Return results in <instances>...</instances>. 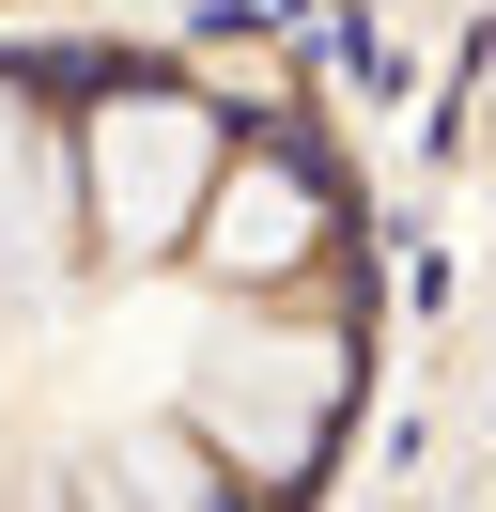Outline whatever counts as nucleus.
<instances>
[{
	"label": "nucleus",
	"mask_w": 496,
	"mask_h": 512,
	"mask_svg": "<svg viewBox=\"0 0 496 512\" xmlns=\"http://www.w3.org/2000/svg\"><path fill=\"white\" fill-rule=\"evenodd\" d=\"M47 249H62V171L31 156L16 94H0V264H47Z\"/></svg>",
	"instance_id": "4"
},
{
	"label": "nucleus",
	"mask_w": 496,
	"mask_h": 512,
	"mask_svg": "<svg viewBox=\"0 0 496 512\" xmlns=\"http://www.w3.org/2000/svg\"><path fill=\"white\" fill-rule=\"evenodd\" d=\"M186 404H202V450H217V466L295 481L310 450H326V419H341V342H326V326H233Z\"/></svg>",
	"instance_id": "1"
},
{
	"label": "nucleus",
	"mask_w": 496,
	"mask_h": 512,
	"mask_svg": "<svg viewBox=\"0 0 496 512\" xmlns=\"http://www.w3.org/2000/svg\"><path fill=\"white\" fill-rule=\"evenodd\" d=\"M78 187H93V233H109L124 264H155V249L202 233L217 125H202L186 94H109V109H93V140H78Z\"/></svg>",
	"instance_id": "2"
},
{
	"label": "nucleus",
	"mask_w": 496,
	"mask_h": 512,
	"mask_svg": "<svg viewBox=\"0 0 496 512\" xmlns=\"http://www.w3.org/2000/svg\"><path fill=\"white\" fill-rule=\"evenodd\" d=\"M186 249H202L217 280H295V264L326 249V202H310V171H279V156H217Z\"/></svg>",
	"instance_id": "3"
}]
</instances>
